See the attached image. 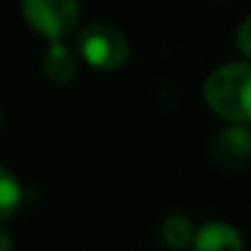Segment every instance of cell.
Instances as JSON below:
<instances>
[{
    "label": "cell",
    "instance_id": "obj_9",
    "mask_svg": "<svg viewBox=\"0 0 251 251\" xmlns=\"http://www.w3.org/2000/svg\"><path fill=\"white\" fill-rule=\"evenodd\" d=\"M236 45H239V50L251 59V18H246V20L241 23V27H239V32H236Z\"/></svg>",
    "mask_w": 251,
    "mask_h": 251
},
{
    "label": "cell",
    "instance_id": "obj_1",
    "mask_svg": "<svg viewBox=\"0 0 251 251\" xmlns=\"http://www.w3.org/2000/svg\"><path fill=\"white\" fill-rule=\"evenodd\" d=\"M207 106L234 123H251V64L229 62L204 81Z\"/></svg>",
    "mask_w": 251,
    "mask_h": 251
},
{
    "label": "cell",
    "instance_id": "obj_5",
    "mask_svg": "<svg viewBox=\"0 0 251 251\" xmlns=\"http://www.w3.org/2000/svg\"><path fill=\"white\" fill-rule=\"evenodd\" d=\"M195 251H241V236L224 222H207L195 234Z\"/></svg>",
    "mask_w": 251,
    "mask_h": 251
},
{
    "label": "cell",
    "instance_id": "obj_8",
    "mask_svg": "<svg viewBox=\"0 0 251 251\" xmlns=\"http://www.w3.org/2000/svg\"><path fill=\"white\" fill-rule=\"evenodd\" d=\"M20 204V182L8 168L0 170V217L8 219Z\"/></svg>",
    "mask_w": 251,
    "mask_h": 251
},
{
    "label": "cell",
    "instance_id": "obj_2",
    "mask_svg": "<svg viewBox=\"0 0 251 251\" xmlns=\"http://www.w3.org/2000/svg\"><path fill=\"white\" fill-rule=\"evenodd\" d=\"M76 50H79V57L99 72L121 69L128 62V54H131L126 35L103 23L86 25L76 37Z\"/></svg>",
    "mask_w": 251,
    "mask_h": 251
},
{
    "label": "cell",
    "instance_id": "obj_6",
    "mask_svg": "<svg viewBox=\"0 0 251 251\" xmlns=\"http://www.w3.org/2000/svg\"><path fill=\"white\" fill-rule=\"evenodd\" d=\"M42 69L47 74L50 81L54 84H67L74 79L76 74V57L69 52V47H64L62 42H52L50 50L42 57Z\"/></svg>",
    "mask_w": 251,
    "mask_h": 251
},
{
    "label": "cell",
    "instance_id": "obj_4",
    "mask_svg": "<svg viewBox=\"0 0 251 251\" xmlns=\"http://www.w3.org/2000/svg\"><path fill=\"white\" fill-rule=\"evenodd\" d=\"M214 153L229 168L251 160V126H234V128L222 131L214 143Z\"/></svg>",
    "mask_w": 251,
    "mask_h": 251
},
{
    "label": "cell",
    "instance_id": "obj_3",
    "mask_svg": "<svg viewBox=\"0 0 251 251\" xmlns=\"http://www.w3.org/2000/svg\"><path fill=\"white\" fill-rule=\"evenodd\" d=\"M20 10L27 25L50 42H62L79 23V0H20Z\"/></svg>",
    "mask_w": 251,
    "mask_h": 251
},
{
    "label": "cell",
    "instance_id": "obj_10",
    "mask_svg": "<svg viewBox=\"0 0 251 251\" xmlns=\"http://www.w3.org/2000/svg\"><path fill=\"white\" fill-rule=\"evenodd\" d=\"M0 241H3V251H13V246H10V236H8V231H0Z\"/></svg>",
    "mask_w": 251,
    "mask_h": 251
},
{
    "label": "cell",
    "instance_id": "obj_7",
    "mask_svg": "<svg viewBox=\"0 0 251 251\" xmlns=\"http://www.w3.org/2000/svg\"><path fill=\"white\" fill-rule=\"evenodd\" d=\"M192 236H195V234H192V224H190L187 217L175 214V217H168V219H165V224H163V241H165L170 249H182V246H187Z\"/></svg>",
    "mask_w": 251,
    "mask_h": 251
}]
</instances>
